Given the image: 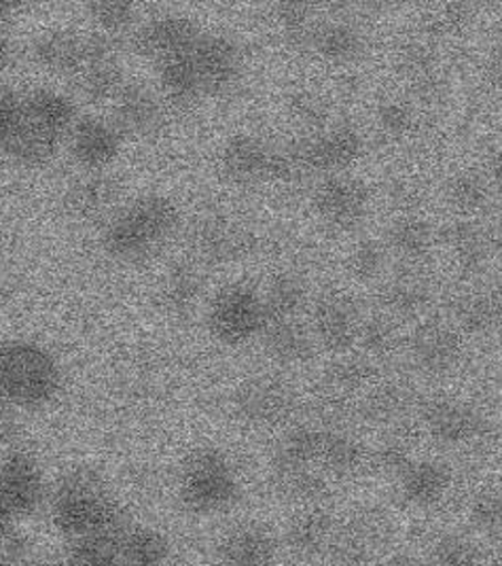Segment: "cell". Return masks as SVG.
Masks as SVG:
<instances>
[{
	"label": "cell",
	"instance_id": "45",
	"mask_svg": "<svg viewBox=\"0 0 502 566\" xmlns=\"http://www.w3.org/2000/svg\"><path fill=\"white\" fill-rule=\"evenodd\" d=\"M157 66H159L161 92L170 103L176 106H187L200 98V78H198L189 53L175 57V60H168L164 64H157Z\"/></svg>",
	"mask_w": 502,
	"mask_h": 566
},
{
	"label": "cell",
	"instance_id": "57",
	"mask_svg": "<svg viewBox=\"0 0 502 566\" xmlns=\"http://www.w3.org/2000/svg\"><path fill=\"white\" fill-rule=\"evenodd\" d=\"M483 77L492 90L502 92V36L483 55Z\"/></svg>",
	"mask_w": 502,
	"mask_h": 566
},
{
	"label": "cell",
	"instance_id": "47",
	"mask_svg": "<svg viewBox=\"0 0 502 566\" xmlns=\"http://www.w3.org/2000/svg\"><path fill=\"white\" fill-rule=\"evenodd\" d=\"M22 111L28 119L55 134L57 138L73 122V104L69 103L64 96L48 90L32 92L22 101Z\"/></svg>",
	"mask_w": 502,
	"mask_h": 566
},
{
	"label": "cell",
	"instance_id": "50",
	"mask_svg": "<svg viewBox=\"0 0 502 566\" xmlns=\"http://www.w3.org/2000/svg\"><path fill=\"white\" fill-rule=\"evenodd\" d=\"M81 90L94 101L117 98L124 90L122 73L115 66V60H85V64L79 71Z\"/></svg>",
	"mask_w": 502,
	"mask_h": 566
},
{
	"label": "cell",
	"instance_id": "56",
	"mask_svg": "<svg viewBox=\"0 0 502 566\" xmlns=\"http://www.w3.org/2000/svg\"><path fill=\"white\" fill-rule=\"evenodd\" d=\"M22 119V98H18L11 90L0 87V143L13 132Z\"/></svg>",
	"mask_w": 502,
	"mask_h": 566
},
{
	"label": "cell",
	"instance_id": "3",
	"mask_svg": "<svg viewBox=\"0 0 502 566\" xmlns=\"http://www.w3.org/2000/svg\"><path fill=\"white\" fill-rule=\"evenodd\" d=\"M289 143L303 180L352 172L354 166L365 161L369 151V140L363 126L346 117L312 136H289Z\"/></svg>",
	"mask_w": 502,
	"mask_h": 566
},
{
	"label": "cell",
	"instance_id": "29",
	"mask_svg": "<svg viewBox=\"0 0 502 566\" xmlns=\"http://www.w3.org/2000/svg\"><path fill=\"white\" fill-rule=\"evenodd\" d=\"M379 191L393 214L427 212L425 208L432 198L428 175L416 159L411 164H397L395 168H390Z\"/></svg>",
	"mask_w": 502,
	"mask_h": 566
},
{
	"label": "cell",
	"instance_id": "19",
	"mask_svg": "<svg viewBox=\"0 0 502 566\" xmlns=\"http://www.w3.org/2000/svg\"><path fill=\"white\" fill-rule=\"evenodd\" d=\"M381 240L390 258L399 259L402 268L411 270H427L441 249L439 230L427 212L393 214L384 228Z\"/></svg>",
	"mask_w": 502,
	"mask_h": 566
},
{
	"label": "cell",
	"instance_id": "61",
	"mask_svg": "<svg viewBox=\"0 0 502 566\" xmlns=\"http://www.w3.org/2000/svg\"><path fill=\"white\" fill-rule=\"evenodd\" d=\"M11 517L13 514L7 510V505L0 501V535H4L7 533V528H9V524H11Z\"/></svg>",
	"mask_w": 502,
	"mask_h": 566
},
{
	"label": "cell",
	"instance_id": "27",
	"mask_svg": "<svg viewBox=\"0 0 502 566\" xmlns=\"http://www.w3.org/2000/svg\"><path fill=\"white\" fill-rule=\"evenodd\" d=\"M441 198L452 217L479 219L492 200V189L478 166H456L441 185Z\"/></svg>",
	"mask_w": 502,
	"mask_h": 566
},
{
	"label": "cell",
	"instance_id": "13",
	"mask_svg": "<svg viewBox=\"0 0 502 566\" xmlns=\"http://www.w3.org/2000/svg\"><path fill=\"white\" fill-rule=\"evenodd\" d=\"M369 126L388 147H418L428 138L427 113L401 90L377 92L367 104Z\"/></svg>",
	"mask_w": 502,
	"mask_h": 566
},
{
	"label": "cell",
	"instance_id": "39",
	"mask_svg": "<svg viewBox=\"0 0 502 566\" xmlns=\"http://www.w3.org/2000/svg\"><path fill=\"white\" fill-rule=\"evenodd\" d=\"M73 151L85 166H104L119 154V129L101 119H83L73 132Z\"/></svg>",
	"mask_w": 502,
	"mask_h": 566
},
{
	"label": "cell",
	"instance_id": "52",
	"mask_svg": "<svg viewBox=\"0 0 502 566\" xmlns=\"http://www.w3.org/2000/svg\"><path fill=\"white\" fill-rule=\"evenodd\" d=\"M414 461H416L414 448L405 438L384 439L369 454V463L374 464L379 473L393 475V478H401Z\"/></svg>",
	"mask_w": 502,
	"mask_h": 566
},
{
	"label": "cell",
	"instance_id": "26",
	"mask_svg": "<svg viewBox=\"0 0 502 566\" xmlns=\"http://www.w3.org/2000/svg\"><path fill=\"white\" fill-rule=\"evenodd\" d=\"M43 499L39 467L24 454H11L0 463V501L13 515L30 514Z\"/></svg>",
	"mask_w": 502,
	"mask_h": 566
},
{
	"label": "cell",
	"instance_id": "63",
	"mask_svg": "<svg viewBox=\"0 0 502 566\" xmlns=\"http://www.w3.org/2000/svg\"><path fill=\"white\" fill-rule=\"evenodd\" d=\"M2 57H4V41H2V34H0V64H2Z\"/></svg>",
	"mask_w": 502,
	"mask_h": 566
},
{
	"label": "cell",
	"instance_id": "54",
	"mask_svg": "<svg viewBox=\"0 0 502 566\" xmlns=\"http://www.w3.org/2000/svg\"><path fill=\"white\" fill-rule=\"evenodd\" d=\"M471 520L485 537L502 541V492H481L475 496Z\"/></svg>",
	"mask_w": 502,
	"mask_h": 566
},
{
	"label": "cell",
	"instance_id": "49",
	"mask_svg": "<svg viewBox=\"0 0 502 566\" xmlns=\"http://www.w3.org/2000/svg\"><path fill=\"white\" fill-rule=\"evenodd\" d=\"M124 535L101 533V535L81 537L76 541L66 566H122L119 545Z\"/></svg>",
	"mask_w": 502,
	"mask_h": 566
},
{
	"label": "cell",
	"instance_id": "35",
	"mask_svg": "<svg viewBox=\"0 0 502 566\" xmlns=\"http://www.w3.org/2000/svg\"><path fill=\"white\" fill-rule=\"evenodd\" d=\"M117 126L129 134H151L161 126V104L143 85H124L117 96Z\"/></svg>",
	"mask_w": 502,
	"mask_h": 566
},
{
	"label": "cell",
	"instance_id": "34",
	"mask_svg": "<svg viewBox=\"0 0 502 566\" xmlns=\"http://www.w3.org/2000/svg\"><path fill=\"white\" fill-rule=\"evenodd\" d=\"M369 464V452L360 439L346 431L325 429L318 467L335 478L358 475Z\"/></svg>",
	"mask_w": 502,
	"mask_h": 566
},
{
	"label": "cell",
	"instance_id": "62",
	"mask_svg": "<svg viewBox=\"0 0 502 566\" xmlns=\"http://www.w3.org/2000/svg\"><path fill=\"white\" fill-rule=\"evenodd\" d=\"M4 302H7V291L0 286V308L4 306Z\"/></svg>",
	"mask_w": 502,
	"mask_h": 566
},
{
	"label": "cell",
	"instance_id": "32",
	"mask_svg": "<svg viewBox=\"0 0 502 566\" xmlns=\"http://www.w3.org/2000/svg\"><path fill=\"white\" fill-rule=\"evenodd\" d=\"M405 503L414 507H432L446 499L452 486V471L439 461H414L399 478Z\"/></svg>",
	"mask_w": 502,
	"mask_h": 566
},
{
	"label": "cell",
	"instance_id": "37",
	"mask_svg": "<svg viewBox=\"0 0 502 566\" xmlns=\"http://www.w3.org/2000/svg\"><path fill=\"white\" fill-rule=\"evenodd\" d=\"M323 436H325V429L312 422L289 429L278 441L274 457H272V469L318 467Z\"/></svg>",
	"mask_w": 502,
	"mask_h": 566
},
{
	"label": "cell",
	"instance_id": "30",
	"mask_svg": "<svg viewBox=\"0 0 502 566\" xmlns=\"http://www.w3.org/2000/svg\"><path fill=\"white\" fill-rule=\"evenodd\" d=\"M321 18V11L307 2H274L268 9V24L272 28V41L289 53H307L312 30Z\"/></svg>",
	"mask_w": 502,
	"mask_h": 566
},
{
	"label": "cell",
	"instance_id": "15",
	"mask_svg": "<svg viewBox=\"0 0 502 566\" xmlns=\"http://www.w3.org/2000/svg\"><path fill=\"white\" fill-rule=\"evenodd\" d=\"M278 113L291 138L318 134L342 119L337 117V101L327 87L303 78L289 81L280 90Z\"/></svg>",
	"mask_w": 502,
	"mask_h": 566
},
{
	"label": "cell",
	"instance_id": "28",
	"mask_svg": "<svg viewBox=\"0 0 502 566\" xmlns=\"http://www.w3.org/2000/svg\"><path fill=\"white\" fill-rule=\"evenodd\" d=\"M261 342L268 357L284 367L307 365L316 355L314 335L302 318L265 323Z\"/></svg>",
	"mask_w": 502,
	"mask_h": 566
},
{
	"label": "cell",
	"instance_id": "58",
	"mask_svg": "<svg viewBox=\"0 0 502 566\" xmlns=\"http://www.w3.org/2000/svg\"><path fill=\"white\" fill-rule=\"evenodd\" d=\"M483 175L490 182L492 193L502 202V145L490 149V154L485 155V168Z\"/></svg>",
	"mask_w": 502,
	"mask_h": 566
},
{
	"label": "cell",
	"instance_id": "4",
	"mask_svg": "<svg viewBox=\"0 0 502 566\" xmlns=\"http://www.w3.org/2000/svg\"><path fill=\"white\" fill-rule=\"evenodd\" d=\"M60 385V371L50 353L34 344H0V397L9 406L36 408L50 401Z\"/></svg>",
	"mask_w": 502,
	"mask_h": 566
},
{
	"label": "cell",
	"instance_id": "5",
	"mask_svg": "<svg viewBox=\"0 0 502 566\" xmlns=\"http://www.w3.org/2000/svg\"><path fill=\"white\" fill-rule=\"evenodd\" d=\"M374 187L354 172L328 175L310 185L307 208L316 226L333 233L358 232L374 208Z\"/></svg>",
	"mask_w": 502,
	"mask_h": 566
},
{
	"label": "cell",
	"instance_id": "36",
	"mask_svg": "<svg viewBox=\"0 0 502 566\" xmlns=\"http://www.w3.org/2000/svg\"><path fill=\"white\" fill-rule=\"evenodd\" d=\"M337 533V522L325 510H310L297 515L289 526V547L302 558H316L328 552Z\"/></svg>",
	"mask_w": 502,
	"mask_h": 566
},
{
	"label": "cell",
	"instance_id": "14",
	"mask_svg": "<svg viewBox=\"0 0 502 566\" xmlns=\"http://www.w3.org/2000/svg\"><path fill=\"white\" fill-rule=\"evenodd\" d=\"M411 363L427 376H448L464 360V335L446 318H422L405 339Z\"/></svg>",
	"mask_w": 502,
	"mask_h": 566
},
{
	"label": "cell",
	"instance_id": "18",
	"mask_svg": "<svg viewBox=\"0 0 502 566\" xmlns=\"http://www.w3.org/2000/svg\"><path fill=\"white\" fill-rule=\"evenodd\" d=\"M450 323L464 337H488L502 327V281L462 284L450 297Z\"/></svg>",
	"mask_w": 502,
	"mask_h": 566
},
{
	"label": "cell",
	"instance_id": "12",
	"mask_svg": "<svg viewBox=\"0 0 502 566\" xmlns=\"http://www.w3.org/2000/svg\"><path fill=\"white\" fill-rule=\"evenodd\" d=\"M194 247L208 263H242L263 249V240L254 226L226 212L201 217L194 230Z\"/></svg>",
	"mask_w": 502,
	"mask_h": 566
},
{
	"label": "cell",
	"instance_id": "25",
	"mask_svg": "<svg viewBox=\"0 0 502 566\" xmlns=\"http://www.w3.org/2000/svg\"><path fill=\"white\" fill-rule=\"evenodd\" d=\"M358 420L376 427H390L405 420L416 408H420L418 390L405 380H386L363 392L356 401Z\"/></svg>",
	"mask_w": 502,
	"mask_h": 566
},
{
	"label": "cell",
	"instance_id": "48",
	"mask_svg": "<svg viewBox=\"0 0 502 566\" xmlns=\"http://www.w3.org/2000/svg\"><path fill=\"white\" fill-rule=\"evenodd\" d=\"M307 410H310V416L314 420L312 424L323 427V429L344 431V427H348V424L358 420V408H356L354 397L342 395V392H333V390L323 387L312 397Z\"/></svg>",
	"mask_w": 502,
	"mask_h": 566
},
{
	"label": "cell",
	"instance_id": "20",
	"mask_svg": "<svg viewBox=\"0 0 502 566\" xmlns=\"http://www.w3.org/2000/svg\"><path fill=\"white\" fill-rule=\"evenodd\" d=\"M390 522L377 510H360L351 515L328 547L331 566H369L377 549L390 539Z\"/></svg>",
	"mask_w": 502,
	"mask_h": 566
},
{
	"label": "cell",
	"instance_id": "8",
	"mask_svg": "<svg viewBox=\"0 0 502 566\" xmlns=\"http://www.w3.org/2000/svg\"><path fill=\"white\" fill-rule=\"evenodd\" d=\"M208 327L226 346H244L254 337H261L265 327L261 289L252 283L223 286L208 310Z\"/></svg>",
	"mask_w": 502,
	"mask_h": 566
},
{
	"label": "cell",
	"instance_id": "10",
	"mask_svg": "<svg viewBox=\"0 0 502 566\" xmlns=\"http://www.w3.org/2000/svg\"><path fill=\"white\" fill-rule=\"evenodd\" d=\"M363 312L348 289L325 286L310 302V329L314 342L339 357L356 346Z\"/></svg>",
	"mask_w": 502,
	"mask_h": 566
},
{
	"label": "cell",
	"instance_id": "53",
	"mask_svg": "<svg viewBox=\"0 0 502 566\" xmlns=\"http://www.w3.org/2000/svg\"><path fill=\"white\" fill-rule=\"evenodd\" d=\"M432 566H481V554L473 541L443 535L432 547Z\"/></svg>",
	"mask_w": 502,
	"mask_h": 566
},
{
	"label": "cell",
	"instance_id": "17",
	"mask_svg": "<svg viewBox=\"0 0 502 566\" xmlns=\"http://www.w3.org/2000/svg\"><path fill=\"white\" fill-rule=\"evenodd\" d=\"M439 240L458 283H478L488 276L492 255L485 223L479 219L452 217L439 232Z\"/></svg>",
	"mask_w": 502,
	"mask_h": 566
},
{
	"label": "cell",
	"instance_id": "23",
	"mask_svg": "<svg viewBox=\"0 0 502 566\" xmlns=\"http://www.w3.org/2000/svg\"><path fill=\"white\" fill-rule=\"evenodd\" d=\"M201 30L194 20L182 15L155 18L138 32V50L157 64L191 53L200 41Z\"/></svg>",
	"mask_w": 502,
	"mask_h": 566
},
{
	"label": "cell",
	"instance_id": "60",
	"mask_svg": "<svg viewBox=\"0 0 502 566\" xmlns=\"http://www.w3.org/2000/svg\"><path fill=\"white\" fill-rule=\"evenodd\" d=\"M384 566H428L425 560L411 556V554H399V556H393L388 563Z\"/></svg>",
	"mask_w": 502,
	"mask_h": 566
},
{
	"label": "cell",
	"instance_id": "9",
	"mask_svg": "<svg viewBox=\"0 0 502 566\" xmlns=\"http://www.w3.org/2000/svg\"><path fill=\"white\" fill-rule=\"evenodd\" d=\"M233 410L252 429H282L302 412V399L280 376H257L233 395Z\"/></svg>",
	"mask_w": 502,
	"mask_h": 566
},
{
	"label": "cell",
	"instance_id": "40",
	"mask_svg": "<svg viewBox=\"0 0 502 566\" xmlns=\"http://www.w3.org/2000/svg\"><path fill=\"white\" fill-rule=\"evenodd\" d=\"M401 334L397 321H393L384 312H369L363 314L356 344L363 350V357L372 360H386L395 357L401 348Z\"/></svg>",
	"mask_w": 502,
	"mask_h": 566
},
{
	"label": "cell",
	"instance_id": "42",
	"mask_svg": "<svg viewBox=\"0 0 502 566\" xmlns=\"http://www.w3.org/2000/svg\"><path fill=\"white\" fill-rule=\"evenodd\" d=\"M272 484L289 501L321 503L331 494L327 473L318 467L272 469Z\"/></svg>",
	"mask_w": 502,
	"mask_h": 566
},
{
	"label": "cell",
	"instance_id": "43",
	"mask_svg": "<svg viewBox=\"0 0 502 566\" xmlns=\"http://www.w3.org/2000/svg\"><path fill=\"white\" fill-rule=\"evenodd\" d=\"M201 295L200 272L191 263H176L161 284V304L170 314L185 316L198 304Z\"/></svg>",
	"mask_w": 502,
	"mask_h": 566
},
{
	"label": "cell",
	"instance_id": "31",
	"mask_svg": "<svg viewBox=\"0 0 502 566\" xmlns=\"http://www.w3.org/2000/svg\"><path fill=\"white\" fill-rule=\"evenodd\" d=\"M278 545L263 526H238L219 547L221 566H272L276 563Z\"/></svg>",
	"mask_w": 502,
	"mask_h": 566
},
{
	"label": "cell",
	"instance_id": "46",
	"mask_svg": "<svg viewBox=\"0 0 502 566\" xmlns=\"http://www.w3.org/2000/svg\"><path fill=\"white\" fill-rule=\"evenodd\" d=\"M168 556V541L151 528H127L119 545L122 566H164Z\"/></svg>",
	"mask_w": 502,
	"mask_h": 566
},
{
	"label": "cell",
	"instance_id": "59",
	"mask_svg": "<svg viewBox=\"0 0 502 566\" xmlns=\"http://www.w3.org/2000/svg\"><path fill=\"white\" fill-rule=\"evenodd\" d=\"M485 233H488L492 263L496 261L502 265V214L501 217H494L490 223H485Z\"/></svg>",
	"mask_w": 502,
	"mask_h": 566
},
{
	"label": "cell",
	"instance_id": "41",
	"mask_svg": "<svg viewBox=\"0 0 502 566\" xmlns=\"http://www.w3.org/2000/svg\"><path fill=\"white\" fill-rule=\"evenodd\" d=\"M0 147L4 149V154H9L20 161L41 164V161H48L51 155L55 154L57 136L41 128L32 119H28L22 111V119L18 122L13 132L0 143Z\"/></svg>",
	"mask_w": 502,
	"mask_h": 566
},
{
	"label": "cell",
	"instance_id": "22",
	"mask_svg": "<svg viewBox=\"0 0 502 566\" xmlns=\"http://www.w3.org/2000/svg\"><path fill=\"white\" fill-rule=\"evenodd\" d=\"M414 15L418 34L450 50L473 36L483 20V9L473 2H439L416 9Z\"/></svg>",
	"mask_w": 502,
	"mask_h": 566
},
{
	"label": "cell",
	"instance_id": "38",
	"mask_svg": "<svg viewBox=\"0 0 502 566\" xmlns=\"http://www.w3.org/2000/svg\"><path fill=\"white\" fill-rule=\"evenodd\" d=\"M379 382V367L376 360L363 355H339L331 360L323 371V388L342 392V395H358L367 392Z\"/></svg>",
	"mask_w": 502,
	"mask_h": 566
},
{
	"label": "cell",
	"instance_id": "51",
	"mask_svg": "<svg viewBox=\"0 0 502 566\" xmlns=\"http://www.w3.org/2000/svg\"><path fill=\"white\" fill-rule=\"evenodd\" d=\"M115 185L108 179H87L71 191V208L81 217H98L115 200Z\"/></svg>",
	"mask_w": 502,
	"mask_h": 566
},
{
	"label": "cell",
	"instance_id": "21",
	"mask_svg": "<svg viewBox=\"0 0 502 566\" xmlns=\"http://www.w3.org/2000/svg\"><path fill=\"white\" fill-rule=\"evenodd\" d=\"M437 297L435 283L425 270L402 268L401 272L386 276L377 284L376 300L379 312L393 321H422Z\"/></svg>",
	"mask_w": 502,
	"mask_h": 566
},
{
	"label": "cell",
	"instance_id": "33",
	"mask_svg": "<svg viewBox=\"0 0 502 566\" xmlns=\"http://www.w3.org/2000/svg\"><path fill=\"white\" fill-rule=\"evenodd\" d=\"M390 253L381 238L372 233H360L352 238L342 255V270L346 281L358 286H372L386 279Z\"/></svg>",
	"mask_w": 502,
	"mask_h": 566
},
{
	"label": "cell",
	"instance_id": "24",
	"mask_svg": "<svg viewBox=\"0 0 502 566\" xmlns=\"http://www.w3.org/2000/svg\"><path fill=\"white\" fill-rule=\"evenodd\" d=\"M265 323L272 321H293L302 318L303 312L310 308L312 291L307 276L300 268L282 265L274 268L268 276V283L261 289Z\"/></svg>",
	"mask_w": 502,
	"mask_h": 566
},
{
	"label": "cell",
	"instance_id": "44",
	"mask_svg": "<svg viewBox=\"0 0 502 566\" xmlns=\"http://www.w3.org/2000/svg\"><path fill=\"white\" fill-rule=\"evenodd\" d=\"M87 53V39L71 32H53L36 45V57L55 73H79Z\"/></svg>",
	"mask_w": 502,
	"mask_h": 566
},
{
	"label": "cell",
	"instance_id": "7",
	"mask_svg": "<svg viewBox=\"0 0 502 566\" xmlns=\"http://www.w3.org/2000/svg\"><path fill=\"white\" fill-rule=\"evenodd\" d=\"M369 52V34L356 7H331L312 30L307 53L323 66L352 75Z\"/></svg>",
	"mask_w": 502,
	"mask_h": 566
},
{
	"label": "cell",
	"instance_id": "55",
	"mask_svg": "<svg viewBox=\"0 0 502 566\" xmlns=\"http://www.w3.org/2000/svg\"><path fill=\"white\" fill-rule=\"evenodd\" d=\"M94 20L108 32H122L134 22V4L126 0H98L90 4Z\"/></svg>",
	"mask_w": 502,
	"mask_h": 566
},
{
	"label": "cell",
	"instance_id": "16",
	"mask_svg": "<svg viewBox=\"0 0 502 566\" xmlns=\"http://www.w3.org/2000/svg\"><path fill=\"white\" fill-rule=\"evenodd\" d=\"M189 55L200 78L201 94L229 92L244 75L247 53L227 34L201 32L200 41Z\"/></svg>",
	"mask_w": 502,
	"mask_h": 566
},
{
	"label": "cell",
	"instance_id": "64",
	"mask_svg": "<svg viewBox=\"0 0 502 566\" xmlns=\"http://www.w3.org/2000/svg\"><path fill=\"white\" fill-rule=\"evenodd\" d=\"M50 566H66V563H62V565H50Z\"/></svg>",
	"mask_w": 502,
	"mask_h": 566
},
{
	"label": "cell",
	"instance_id": "2",
	"mask_svg": "<svg viewBox=\"0 0 502 566\" xmlns=\"http://www.w3.org/2000/svg\"><path fill=\"white\" fill-rule=\"evenodd\" d=\"M180 226V210L170 198L145 196L127 207L108 228L106 247L113 255L140 259L161 247Z\"/></svg>",
	"mask_w": 502,
	"mask_h": 566
},
{
	"label": "cell",
	"instance_id": "1",
	"mask_svg": "<svg viewBox=\"0 0 502 566\" xmlns=\"http://www.w3.org/2000/svg\"><path fill=\"white\" fill-rule=\"evenodd\" d=\"M55 524L76 539L87 535H124L126 515L111 501L101 480L90 471L71 473L55 494Z\"/></svg>",
	"mask_w": 502,
	"mask_h": 566
},
{
	"label": "cell",
	"instance_id": "6",
	"mask_svg": "<svg viewBox=\"0 0 502 566\" xmlns=\"http://www.w3.org/2000/svg\"><path fill=\"white\" fill-rule=\"evenodd\" d=\"M240 480L221 450L200 448L187 457L180 471V499L196 514H217L236 503Z\"/></svg>",
	"mask_w": 502,
	"mask_h": 566
},
{
	"label": "cell",
	"instance_id": "11",
	"mask_svg": "<svg viewBox=\"0 0 502 566\" xmlns=\"http://www.w3.org/2000/svg\"><path fill=\"white\" fill-rule=\"evenodd\" d=\"M430 439L446 448H469L490 436L488 416L478 406L456 397H432L418 408Z\"/></svg>",
	"mask_w": 502,
	"mask_h": 566
}]
</instances>
